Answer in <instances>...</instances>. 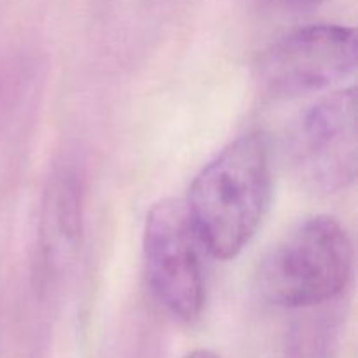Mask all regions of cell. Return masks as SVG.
Here are the masks:
<instances>
[{
    "label": "cell",
    "instance_id": "cell-5",
    "mask_svg": "<svg viewBox=\"0 0 358 358\" xmlns=\"http://www.w3.org/2000/svg\"><path fill=\"white\" fill-rule=\"evenodd\" d=\"M297 177L315 191L345 189L357 177L355 87L336 91L308 108L289 133Z\"/></svg>",
    "mask_w": 358,
    "mask_h": 358
},
{
    "label": "cell",
    "instance_id": "cell-1",
    "mask_svg": "<svg viewBox=\"0 0 358 358\" xmlns=\"http://www.w3.org/2000/svg\"><path fill=\"white\" fill-rule=\"evenodd\" d=\"M271 187L268 138L248 133L229 143L199 171L184 201L201 247L220 261L236 257L262 224Z\"/></svg>",
    "mask_w": 358,
    "mask_h": 358
},
{
    "label": "cell",
    "instance_id": "cell-6",
    "mask_svg": "<svg viewBox=\"0 0 358 358\" xmlns=\"http://www.w3.org/2000/svg\"><path fill=\"white\" fill-rule=\"evenodd\" d=\"M83 233V187L76 173L62 170L49 180L38 222V276L49 283L72 264Z\"/></svg>",
    "mask_w": 358,
    "mask_h": 358
},
{
    "label": "cell",
    "instance_id": "cell-8",
    "mask_svg": "<svg viewBox=\"0 0 358 358\" xmlns=\"http://www.w3.org/2000/svg\"><path fill=\"white\" fill-rule=\"evenodd\" d=\"M184 358H222V357L217 355V353L212 352V350H194V352H191Z\"/></svg>",
    "mask_w": 358,
    "mask_h": 358
},
{
    "label": "cell",
    "instance_id": "cell-3",
    "mask_svg": "<svg viewBox=\"0 0 358 358\" xmlns=\"http://www.w3.org/2000/svg\"><path fill=\"white\" fill-rule=\"evenodd\" d=\"M199 247L184 201L161 199L147 213L143 229L147 280L156 299L182 322L196 320L205 304Z\"/></svg>",
    "mask_w": 358,
    "mask_h": 358
},
{
    "label": "cell",
    "instance_id": "cell-7",
    "mask_svg": "<svg viewBox=\"0 0 358 358\" xmlns=\"http://www.w3.org/2000/svg\"><path fill=\"white\" fill-rule=\"evenodd\" d=\"M282 7L294 10H304V9H313V7L320 6L324 0H275Z\"/></svg>",
    "mask_w": 358,
    "mask_h": 358
},
{
    "label": "cell",
    "instance_id": "cell-4",
    "mask_svg": "<svg viewBox=\"0 0 358 358\" xmlns=\"http://www.w3.org/2000/svg\"><path fill=\"white\" fill-rule=\"evenodd\" d=\"M357 66V34L341 24H308L269 45L257 63V83L276 100L331 87Z\"/></svg>",
    "mask_w": 358,
    "mask_h": 358
},
{
    "label": "cell",
    "instance_id": "cell-2",
    "mask_svg": "<svg viewBox=\"0 0 358 358\" xmlns=\"http://www.w3.org/2000/svg\"><path fill=\"white\" fill-rule=\"evenodd\" d=\"M353 245L338 219L303 220L261 259L255 283L266 301L280 308H310L336 299L348 285Z\"/></svg>",
    "mask_w": 358,
    "mask_h": 358
}]
</instances>
